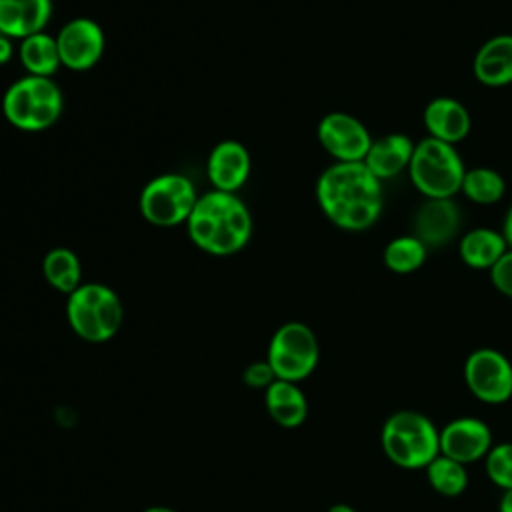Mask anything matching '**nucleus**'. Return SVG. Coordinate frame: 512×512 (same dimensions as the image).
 <instances>
[{"mask_svg":"<svg viewBox=\"0 0 512 512\" xmlns=\"http://www.w3.org/2000/svg\"><path fill=\"white\" fill-rule=\"evenodd\" d=\"M316 200L334 226L350 232L370 228L384 208L382 184L364 162L328 166L316 182Z\"/></svg>","mask_w":512,"mask_h":512,"instance_id":"1","label":"nucleus"},{"mask_svg":"<svg viewBox=\"0 0 512 512\" xmlns=\"http://www.w3.org/2000/svg\"><path fill=\"white\" fill-rule=\"evenodd\" d=\"M186 230L196 248L212 256L240 252L252 236V216L248 206L232 192L212 190L198 196L186 220Z\"/></svg>","mask_w":512,"mask_h":512,"instance_id":"2","label":"nucleus"},{"mask_svg":"<svg viewBox=\"0 0 512 512\" xmlns=\"http://www.w3.org/2000/svg\"><path fill=\"white\" fill-rule=\"evenodd\" d=\"M386 458L404 470H424L440 454V430L422 412L398 410L380 432Z\"/></svg>","mask_w":512,"mask_h":512,"instance_id":"3","label":"nucleus"},{"mask_svg":"<svg viewBox=\"0 0 512 512\" xmlns=\"http://www.w3.org/2000/svg\"><path fill=\"white\" fill-rule=\"evenodd\" d=\"M66 320L78 338L102 344L118 334L124 320V306L110 286L86 282L68 294Z\"/></svg>","mask_w":512,"mask_h":512,"instance_id":"4","label":"nucleus"},{"mask_svg":"<svg viewBox=\"0 0 512 512\" xmlns=\"http://www.w3.org/2000/svg\"><path fill=\"white\" fill-rule=\"evenodd\" d=\"M64 96L52 78L22 76L8 86L2 98L4 118L26 132L46 130L58 122Z\"/></svg>","mask_w":512,"mask_h":512,"instance_id":"5","label":"nucleus"},{"mask_svg":"<svg viewBox=\"0 0 512 512\" xmlns=\"http://www.w3.org/2000/svg\"><path fill=\"white\" fill-rule=\"evenodd\" d=\"M464 162L452 144L424 138L414 146L408 174L426 198H452L464 180Z\"/></svg>","mask_w":512,"mask_h":512,"instance_id":"6","label":"nucleus"},{"mask_svg":"<svg viewBox=\"0 0 512 512\" xmlns=\"http://www.w3.org/2000/svg\"><path fill=\"white\" fill-rule=\"evenodd\" d=\"M266 360L278 380L302 382L308 378L320 360V344L310 326L290 320L276 328L268 342Z\"/></svg>","mask_w":512,"mask_h":512,"instance_id":"7","label":"nucleus"},{"mask_svg":"<svg viewBox=\"0 0 512 512\" xmlns=\"http://www.w3.org/2000/svg\"><path fill=\"white\" fill-rule=\"evenodd\" d=\"M198 202L196 188L184 174L168 172L146 182L140 192V214L146 222L170 228L186 224Z\"/></svg>","mask_w":512,"mask_h":512,"instance_id":"8","label":"nucleus"},{"mask_svg":"<svg viewBox=\"0 0 512 512\" xmlns=\"http://www.w3.org/2000/svg\"><path fill=\"white\" fill-rule=\"evenodd\" d=\"M464 382L484 404H504L512 398V362L496 348H478L464 360Z\"/></svg>","mask_w":512,"mask_h":512,"instance_id":"9","label":"nucleus"},{"mask_svg":"<svg viewBox=\"0 0 512 512\" xmlns=\"http://www.w3.org/2000/svg\"><path fill=\"white\" fill-rule=\"evenodd\" d=\"M318 140L336 162H364L372 136L368 128L352 114L330 112L318 122Z\"/></svg>","mask_w":512,"mask_h":512,"instance_id":"10","label":"nucleus"},{"mask_svg":"<svg viewBox=\"0 0 512 512\" xmlns=\"http://www.w3.org/2000/svg\"><path fill=\"white\" fill-rule=\"evenodd\" d=\"M58 54L64 68L84 72L100 62L106 48V36L92 18H74L56 34Z\"/></svg>","mask_w":512,"mask_h":512,"instance_id":"11","label":"nucleus"},{"mask_svg":"<svg viewBox=\"0 0 512 512\" xmlns=\"http://www.w3.org/2000/svg\"><path fill=\"white\" fill-rule=\"evenodd\" d=\"M490 448L492 432L480 418L458 416L440 430V454L464 466L484 458Z\"/></svg>","mask_w":512,"mask_h":512,"instance_id":"12","label":"nucleus"},{"mask_svg":"<svg viewBox=\"0 0 512 512\" xmlns=\"http://www.w3.org/2000/svg\"><path fill=\"white\" fill-rule=\"evenodd\" d=\"M460 208L452 198H426L414 214V236L426 248H442L460 230Z\"/></svg>","mask_w":512,"mask_h":512,"instance_id":"13","label":"nucleus"},{"mask_svg":"<svg viewBox=\"0 0 512 512\" xmlns=\"http://www.w3.org/2000/svg\"><path fill=\"white\" fill-rule=\"evenodd\" d=\"M250 170V152L244 144L236 140H222L208 154L206 174L214 190L236 194V190L246 184Z\"/></svg>","mask_w":512,"mask_h":512,"instance_id":"14","label":"nucleus"},{"mask_svg":"<svg viewBox=\"0 0 512 512\" xmlns=\"http://www.w3.org/2000/svg\"><path fill=\"white\" fill-rule=\"evenodd\" d=\"M424 126L430 138H436L446 144H456L464 140L470 132L472 120L466 106L454 98L440 96L426 104L424 108Z\"/></svg>","mask_w":512,"mask_h":512,"instance_id":"15","label":"nucleus"},{"mask_svg":"<svg viewBox=\"0 0 512 512\" xmlns=\"http://www.w3.org/2000/svg\"><path fill=\"white\" fill-rule=\"evenodd\" d=\"M414 146L416 144L406 134H386L378 140H372L364 164L380 182L394 178L402 170H408Z\"/></svg>","mask_w":512,"mask_h":512,"instance_id":"16","label":"nucleus"},{"mask_svg":"<svg viewBox=\"0 0 512 512\" xmlns=\"http://www.w3.org/2000/svg\"><path fill=\"white\" fill-rule=\"evenodd\" d=\"M472 72L486 86H506L512 82V34L488 38L476 52Z\"/></svg>","mask_w":512,"mask_h":512,"instance_id":"17","label":"nucleus"},{"mask_svg":"<svg viewBox=\"0 0 512 512\" xmlns=\"http://www.w3.org/2000/svg\"><path fill=\"white\" fill-rule=\"evenodd\" d=\"M264 406L282 428H298L308 416V400L296 382L276 380L264 390Z\"/></svg>","mask_w":512,"mask_h":512,"instance_id":"18","label":"nucleus"},{"mask_svg":"<svg viewBox=\"0 0 512 512\" xmlns=\"http://www.w3.org/2000/svg\"><path fill=\"white\" fill-rule=\"evenodd\" d=\"M508 250L502 232L492 228H474L460 240V258L466 266L476 270H490L500 256Z\"/></svg>","mask_w":512,"mask_h":512,"instance_id":"19","label":"nucleus"},{"mask_svg":"<svg viewBox=\"0 0 512 512\" xmlns=\"http://www.w3.org/2000/svg\"><path fill=\"white\" fill-rule=\"evenodd\" d=\"M18 56H20L24 70L30 76L52 78L56 74V70L62 66L56 38L46 32L26 36L20 44Z\"/></svg>","mask_w":512,"mask_h":512,"instance_id":"20","label":"nucleus"},{"mask_svg":"<svg viewBox=\"0 0 512 512\" xmlns=\"http://www.w3.org/2000/svg\"><path fill=\"white\" fill-rule=\"evenodd\" d=\"M46 282L62 294H72L82 284V266L70 248H52L42 260Z\"/></svg>","mask_w":512,"mask_h":512,"instance_id":"21","label":"nucleus"},{"mask_svg":"<svg viewBox=\"0 0 512 512\" xmlns=\"http://www.w3.org/2000/svg\"><path fill=\"white\" fill-rule=\"evenodd\" d=\"M426 478H428V484L440 494V496H446V498H456L460 496L466 486H468V472H466V466L444 456V454H438L426 468Z\"/></svg>","mask_w":512,"mask_h":512,"instance_id":"22","label":"nucleus"},{"mask_svg":"<svg viewBox=\"0 0 512 512\" xmlns=\"http://www.w3.org/2000/svg\"><path fill=\"white\" fill-rule=\"evenodd\" d=\"M506 190L504 178L486 166H478V168H470L464 172V180L460 186V192L474 204H494L498 200H502Z\"/></svg>","mask_w":512,"mask_h":512,"instance_id":"23","label":"nucleus"},{"mask_svg":"<svg viewBox=\"0 0 512 512\" xmlns=\"http://www.w3.org/2000/svg\"><path fill=\"white\" fill-rule=\"evenodd\" d=\"M426 254L428 248L414 234H406L390 240L384 248L382 258L388 270L396 274H410L424 264Z\"/></svg>","mask_w":512,"mask_h":512,"instance_id":"24","label":"nucleus"},{"mask_svg":"<svg viewBox=\"0 0 512 512\" xmlns=\"http://www.w3.org/2000/svg\"><path fill=\"white\" fill-rule=\"evenodd\" d=\"M484 462L486 476L494 486L502 490L512 488V442L492 444Z\"/></svg>","mask_w":512,"mask_h":512,"instance_id":"25","label":"nucleus"},{"mask_svg":"<svg viewBox=\"0 0 512 512\" xmlns=\"http://www.w3.org/2000/svg\"><path fill=\"white\" fill-rule=\"evenodd\" d=\"M14 2L20 10L24 38L30 34L44 32V28L52 16V0H14Z\"/></svg>","mask_w":512,"mask_h":512,"instance_id":"26","label":"nucleus"},{"mask_svg":"<svg viewBox=\"0 0 512 512\" xmlns=\"http://www.w3.org/2000/svg\"><path fill=\"white\" fill-rule=\"evenodd\" d=\"M276 374L272 370V366L268 364V360H256V362H250L244 372H242V382L248 386V388H254V390H266L272 382H276Z\"/></svg>","mask_w":512,"mask_h":512,"instance_id":"27","label":"nucleus"},{"mask_svg":"<svg viewBox=\"0 0 512 512\" xmlns=\"http://www.w3.org/2000/svg\"><path fill=\"white\" fill-rule=\"evenodd\" d=\"M490 280L498 292L512 298V248H508L490 268Z\"/></svg>","mask_w":512,"mask_h":512,"instance_id":"28","label":"nucleus"},{"mask_svg":"<svg viewBox=\"0 0 512 512\" xmlns=\"http://www.w3.org/2000/svg\"><path fill=\"white\" fill-rule=\"evenodd\" d=\"M12 52H14V48H12L10 38L0 34V64H6L12 58Z\"/></svg>","mask_w":512,"mask_h":512,"instance_id":"29","label":"nucleus"},{"mask_svg":"<svg viewBox=\"0 0 512 512\" xmlns=\"http://www.w3.org/2000/svg\"><path fill=\"white\" fill-rule=\"evenodd\" d=\"M502 236L508 244V248H512V206L508 208V214L504 218V226H502Z\"/></svg>","mask_w":512,"mask_h":512,"instance_id":"30","label":"nucleus"},{"mask_svg":"<svg viewBox=\"0 0 512 512\" xmlns=\"http://www.w3.org/2000/svg\"><path fill=\"white\" fill-rule=\"evenodd\" d=\"M498 512H512V488L502 490V496L498 500Z\"/></svg>","mask_w":512,"mask_h":512,"instance_id":"31","label":"nucleus"},{"mask_svg":"<svg viewBox=\"0 0 512 512\" xmlns=\"http://www.w3.org/2000/svg\"><path fill=\"white\" fill-rule=\"evenodd\" d=\"M326 512H356L350 504H344V502H340V504H332Z\"/></svg>","mask_w":512,"mask_h":512,"instance_id":"32","label":"nucleus"},{"mask_svg":"<svg viewBox=\"0 0 512 512\" xmlns=\"http://www.w3.org/2000/svg\"><path fill=\"white\" fill-rule=\"evenodd\" d=\"M142 512H176V510L168 508V506H150V508H146Z\"/></svg>","mask_w":512,"mask_h":512,"instance_id":"33","label":"nucleus"}]
</instances>
